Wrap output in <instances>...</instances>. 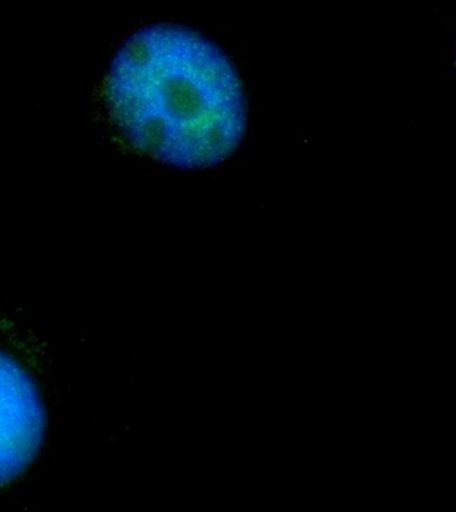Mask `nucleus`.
Returning <instances> with one entry per match:
<instances>
[{
    "label": "nucleus",
    "instance_id": "nucleus-1",
    "mask_svg": "<svg viewBox=\"0 0 456 512\" xmlns=\"http://www.w3.org/2000/svg\"><path fill=\"white\" fill-rule=\"evenodd\" d=\"M107 99L128 142L171 166H214L242 140L238 76L218 47L186 28L131 36L112 62Z\"/></svg>",
    "mask_w": 456,
    "mask_h": 512
},
{
    "label": "nucleus",
    "instance_id": "nucleus-2",
    "mask_svg": "<svg viewBox=\"0 0 456 512\" xmlns=\"http://www.w3.org/2000/svg\"><path fill=\"white\" fill-rule=\"evenodd\" d=\"M44 410L27 372L0 352V486L22 474L38 454Z\"/></svg>",
    "mask_w": 456,
    "mask_h": 512
}]
</instances>
